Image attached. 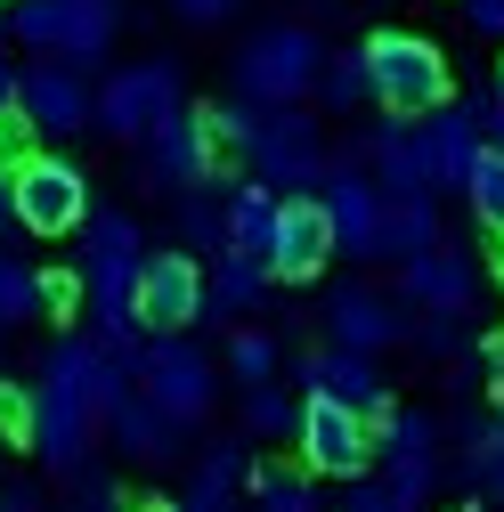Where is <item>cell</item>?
<instances>
[{
	"label": "cell",
	"instance_id": "8",
	"mask_svg": "<svg viewBox=\"0 0 504 512\" xmlns=\"http://www.w3.org/2000/svg\"><path fill=\"white\" fill-rule=\"evenodd\" d=\"M17 220L33 236H82L90 220V171L66 155H17Z\"/></svg>",
	"mask_w": 504,
	"mask_h": 512
},
{
	"label": "cell",
	"instance_id": "7",
	"mask_svg": "<svg viewBox=\"0 0 504 512\" xmlns=\"http://www.w3.org/2000/svg\"><path fill=\"white\" fill-rule=\"evenodd\" d=\"M293 439H301V464L318 480H366V464L383 456L374 447V415H358L326 391H301V431Z\"/></svg>",
	"mask_w": 504,
	"mask_h": 512
},
{
	"label": "cell",
	"instance_id": "14",
	"mask_svg": "<svg viewBox=\"0 0 504 512\" xmlns=\"http://www.w3.org/2000/svg\"><path fill=\"white\" fill-rule=\"evenodd\" d=\"M318 196H326V212H334V236H342V252L350 261H374V228H383V179H374L358 155H334L326 163V179H318Z\"/></svg>",
	"mask_w": 504,
	"mask_h": 512
},
{
	"label": "cell",
	"instance_id": "32",
	"mask_svg": "<svg viewBox=\"0 0 504 512\" xmlns=\"http://www.w3.org/2000/svg\"><path fill=\"white\" fill-rule=\"evenodd\" d=\"M25 317H41V269L0 252V326H25Z\"/></svg>",
	"mask_w": 504,
	"mask_h": 512
},
{
	"label": "cell",
	"instance_id": "26",
	"mask_svg": "<svg viewBox=\"0 0 504 512\" xmlns=\"http://www.w3.org/2000/svg\"><path fill=\"white\" fill-rule=\"evenodd\" d=\"M456 480L504 504V423H456Z\"/></svg>",
	"mask_w": 504,
	"mask_h": 512
},
{
	"label": "cell",
	"instance_id": "20",
	"mask_svg": "<svg viewBox=\"0 0 504 512\" xmlns=\"http://www.w3.org/2000/svg\"><path fill=\"white\" fill-rule=\"evenodd\" d=\"M366 171L383 179V196H439V179H431V139H423L415 114H383V122L366 131Z\"/></svg>",
	"mask_w": 504,
	"mask_h": 512
},
{
	"label": "cell",
	"instance_id": "39",
	"mask_svg": "<svg viewBox=\"0 0 504 512\" xmlns=\"http://www.w3.org/2000/svg\"><path fill=\"white\" fill-rule=\"evenodd\" d=\"M236 9H244V0H171V17H187V25H220Z\"/></svg>",
	"mask_w": 504,
	"mask_h": 512
},
{
	"label": "cell",
	"instance_id": "11",
	"mask_svg": "<svg viewBox=\"0 0 504 512\" xmlns=\"http://www.w3.org/2000/svg\"><path fill=\"white\" fill-rule=\"evenodd\" d=\"M171 106H187L179 98V66L171 57H147V66H122V74L98 82V131L106 139H147Z\"/></svg>",
	"mask_w": 504,
	"mask_h": 512
},
{
	"label": "cell",
	"instance_id": "23",
	"mask_svg": "<svg viewBox=\"0 0 504 512\" xmlns=\"http://www.w3.org/2000/svg\"><path fill=\"white\" fill-rule=\"evenodd\" d=\"M277 212H285V187H269L261 171L228 187V252H252V261H269L277 244Z\"/></svg>",
	"mask_w": 504,
	"mask_h": 512
},
{
	"label": "cell",
	"instance_id": "42",
	"mask_svg": "<svg viewBox=\"0 0 504 512\" xmlns=\"http://www.w3.org/2000/svg\"><path fill=\"white\" fill-rule=\"evenodd\" d=\"M0 512H49L41 488H0Z\"/></svg>",
	"mask_w": 504,
	"mask_h": 512
},
{
	"label": "cell",
	"instance_id": "2",
	"mask_svg": "<svg viewBox=\"0 0 504 512\" xmlns=\"http://www.w3.org/2000/svg\"><path fill=\"white\" fill-rule=\"evenodd\" d=\"M82 277H90V309H98V334L122 342V350H139V269H147V252H139V220H122V212H90L82 220Z\"/></svg>",
	"mask_w": 504,
	"mask_h": 512
},
{
	"label": "cell",
	"instance_id": "31",
	"mask_svg": "<svg viewBox=\"0 0 504 512\" xmlns=\"http://www.w3.org/2000/svg\"><path fill=\"white\" fill-rule=\"evenodd\" d=\"M236 480H252V456H244V439H220V447H204L196 456V496H236Z\"/></svg>",
	"mask_w": 504,
	"mask_h": 512
},
{
	"label": "cell",
	"instance_id": "27",
	"mask_svg": "<svg viewBox=\"0 0 504 512\" xmlns=\"http://www.w3.org/2000/svg\"><path fill=\"white\" fill-rule=\"evenodd\" d=\"M318 98L326 114H358L374 98V66H366V49H326V66H318Z\"/></svg>",
	"mask_w": 504,
	"mask_h": 512
},
{
	"label": "cell",
	"instance_id": "3",
	"mask_svg": "<svg viewBox=\"0 0 504 512\" xmlns=\"http://www.w3.org/2000/svg\"><path fill=\"white\" fill-rule=\"evenodd\" d=\"M122 25V0H9V41L41 49L74 74H98Z\"/></svg>",
	"mask_w": 504,
	"mask_h": 512
},
{
	"label": "cell",
	"instance_id": "10",
	"mask_svg": "<svg viewBox=\"0 0 504 512\" xmlns=\"http://www.w3.org/2000/svg\"><path fill=\"white\" fill-rule=\"evenodd\" d=\"M139 391H155L179 423H204L212 399H220V374H212V358L187 342V334H147V350H139Z\"/></svg>",
	"mask_w": 504,
	"mask_h": 512
},
{
	"label": "cell",
	"instance_id": "6",
	"mask_svg": "<svg viewBox=\"0 0 504 512\" xmlns=\"http://www.w3.org/2000/svg\"><path fill=\"white\" fill-rule=\"evenodd\" d=\"M244 163L261 171L269 187H285V196H301V187H318L326 179V139H318V114H301V106H261L252 114V139H244Z\"/></svg>",
	"mask_w": 504,
	"mask_h": 512
},
{
	"label": "cell",
	"instance_id": "16",
	"mask_svg": "<svg viewBox=\"0 0 504 512\" xmlns=\"http://www.w3.org/2000/svg\"><path fill=\"white\" fill-rule=\"evenodd\" d=\"M25 122L41 139H74V131H90L98 122V90H90V74H74V66H57V57H41V66H25Z\"/></svg>",
	"mask_w": 504,
	"mask_h": 512
},
{
	"label": "cell",
	"instance_id": "24",
	"mask_svg": "<svg viewBox=\"0 0 504 512\" xmlns=\"http://www.w3.org/2000/svg\"><path fill=\"white\" fill-rule=\"evenodd\" d=\"M439 244V196H391L374 228V261H415Z\"/></svg>",
	"mask_w": 504,
	"mask_h": 512
},
{
	"label": "cell",
	"instance_id": "5",
	"mask_svg": "<svg viewBox=\"0 0 504 512\" xmlns=\"http://www.w3.org/2000/svg\"><path fill=\"white\" fill-rule=\"evenodd\" d=\"M318 66H326V49H318L309 25H261L236 49V98H252V106H301L309 90H318Z\"/></svg>",
	"mask_w": 504,
	"mask_h": 512
},
{
	"label": "cell",
	"instance_id": "40",
	"mask_svg": "<svg viewBox=\"0 0 504 512\" xmlns=\"http://www.w3.org/2000/svg\"><path fill=\"white\" fill-rule=\"evenodd\" d=\"M464 17H472V33H496L504 41V0H464Z\"/></svg>",
	"mask_w": 504,
	"mask_h": 512
},
{
	"label": "cell",
	"instance_id": "15",
	"mask_svg": "<svg viewBox=\"0 0 504 512\" xmlns=\"http://www.w3.org/2000/svg\"><path fill=\"white\" fill-rule=\"evenodd\" d=\"M399 301H407V309H448V317H472V301H480V261H472L464 244L439 236L431 252L399 261Z\"/></svg>",
	"mask_w": 504,
	"mask_h": 512
},
{
	"label": "cell",
	"instance_id": "30",
	"mask_svg": "<svg viewBox=\"0 0 504 512\" xmlns=\"http://www.w3.org/2000/svg\"><path fill=\"white\" fill-rule=\"evenodd\" d=\"M252 512H326L318 488L301 472H277V464H252Z\"/></svg>",
	"mask_w": 504,
	"mask_h": 512
},
{
	"label": "cell",
	"instance_id": "9",
	"mask_svg": "<svg viewBox=\"0 0 504 512\" xmlns=\"http://www.w3.org/2000/svg\"><path fill=\"white\" fill-rule=\"evenodd\" d=\"M147 147V187L163 179V187H212L220 179V131H212V106H171L155 131L139 139Z\"/></svg>",
	"mask_w": 504,
	"mask_h": 512
},
{
	"label": "cell",
	"instance_id": "1",
	"mask_svg": "<svg viewBox=\"0 0 504 512\" xmlns=\"http://www.w3.org/2000/svg\"><path fill=\"white\" fill-rule=\"evenodd\" d=\"M90 358H98V342H90V334H66V342H49L41 382H33V399H41L33 447H41V464L66 472V480L90 464V431L106 423V415L90 407Z\"/></svg>",
	"mask_w": 504,
	"mask_h": 512
},
{
	"label": "cell",
	"instance_id": "34",
	"mask_svg": "<svg viewBox=\"0 0 504 512\" xmlns=\"http://www.w3.org/2000/svg\"><path fill=\"white\" fill-rule=\"evenodd\" d=\"M49 512H122V488L106 480V472H74V488H66V504H49Z\"/></svg>",
	"mask_w": 504,
	"mask_h": 512
},
{
	"label": "cell",
	"instance_id": "45",
	"mask_svg": "<svg viewBox=\"0 0 504 512\" xmlns=\"http://www.w3.org/2000/svg\"><path fill=\"white\" fill-rule=\"evenodd\" d=\"M163 512H228V504H220V496H196V488H187V496H179V504H163Z\"/></svg>",
	"mask_w": 504,
	"mask_h": 512
},
{
	"label": "cell",
	"instance_id": "19",
	"mask_svg": "<svg viewBox=\"0 0 504 512\" xmlns=\"http://www.w3.org/2000/svg\"><path fill=\"white\" fill-rule=\"evenodd\" d=\"M293 374H301V391H326V399H342V407H358V415H374V423L391 415V382L374 374V350L326 342V350H309Z\"/></svg>",
	"mask_w": 504,
	"mask_h": 512
},
{
	"label": "cell",
	"instance_id": "33",
	"mask_svg": "<svg viewBox=\"0 0 504 512\" xmlns=\"http://www.w3.org/2000/svg\"><path fill=\"white\" fill-rule=\"evenodd\" d=\"M277 334H261V326H252V334H236L228 342V382H244V391H252V382H277Z\"/></svg>",
	"mask_w": 504,
	"mask_h": 512
},
{
	"label": "cell",
	"instance_id": "35",
	"mask_svg": "<svg viewBox=\"0 0 504 512\" xmlns=\"http://www.w3.org/2000/svg\"><path fill=\"white\" fill-rule=\"evenodd\" d=\"M90 301V277L82 269H41V317H74Z\"/></svg>",
	"mask_w": 504,
	"mask_h": 512
},
{
	"label": "cell",
	"instance_id": "29",
	"mask_svg": "<svg viewBox=\"0 0 504 512\" xmlns=\"http://www.w3.org/2000/svg\"><path fill=\"white\" fill-rule=\"evenodd\" d=\"M244 431L252 439H293L301 431V399H285L277 382H252L244 391Z\"/></svg>",
	"mask_w": 504,
	"mask_h": 512
},
{
	"label": "cell",
	"instance_id": "48",
	"mask_svg": "<svg viewBox=\"0 0 504 512\" xmlns=\"http://www.w3.org/2000/svg\"><path fill=\"white\" fill-rule=\"evenodd\" d=\"M496 82H504V66H496Z\"/></svg>",
	"mask_w": 504,
	"mask_h": 512
},
{
	"label": "cell",
	"instance_id": "43",
	"mask_svg": "<svg viewBox=\"0 0 504 512\" xmlns=\"http://www.w3.org/2000/svg\"><path fill=\"white\" fill-rule=\"evenodd\" d=\"M17 98H25V74L9 66V57H0V114H17Z\"/></svg>",
	"mask_w": 504,
	"mask_h": 512
},
{
	"label": "cell",
	"instance_id": "41",
	"mask_svg": "<svg viewBox=\"0 0 504 512\" xmlns=\"http://www.w3.org/2000/svg\"><path fill=\"white\" fill-rule=\"evenodd\" d=\"M480 131H488V147H504V82L480 98Z\"/></svg>",
	"mask_w": 504,
	"mask_h": 512
},
{
	"label": "cell",
	"instance_id": "37",
	"mask_svg": "<svg viewBox=\"0 0 504 512\" xmlns=\"http://www.w3.org/2000/svg\"><path fill=\"white\" fill-rule=\"evenodd\" d=\"M342 512H423V504H415V496H399L391 480H350Z\"/></svg>",
	"mask_w": 504,
	"mask_h": 512
},
{
	"label": "cell",
	"instance_id": "17",
	"mask_svg": "<svg viewBox=\"0 0 504 512\" xmlns=\"http://www.w3.org/2000/svg\"><path fill=\"white\" fill-rule=\"evenodd\" d=\"M374 447H383V480L399 488V496H431L439 488V423L423 415V407H391L383 423H374Z\"/></svg>",
	"mask_w": 504,
	"mask_h": 512
},
{
	"label": "cell",
	"instance_id": "13",
	"mask_svg": "<svg viewBox=\"0 0 504 512\" xmlns=\"http://www.w3.org/2000/svg\"><path fill=\"white\" fill-rule=\"evenodd\" d=\"M334 252H342V236H334L326 196H318V187L285 196V212H277V244H269L277 285H309V277H326V261H334Z\"/></svg>",
	"mask_w": 504,
	"mask_h": 512
},
{
	"label": "cell",
	"instance_id": "28",
	"mask_svg": "<svg viewBox=\"0 0 504 512\" xmlns=\"http://www.w3.org/2000/svg\"><path fill=\"white\" fill-rule=\"evenodd\" d=\"M464 204H472V220L488 236H504V147H480V163L464 179Z\"/></svg>",
	"mask_w": 504,
	"mask_h": 512
},
{
	"label": "cell",
	"instance_id": "21",
	"mask_svg": "<svg viewBox=\"0 0 504 512\" xmlns=\"http://www.w3.org/2000/svg\"><path fill=\"white\" fill-rule=\"evenodd\" d=\"M423 139H431V179H439V196H464V179H472V163H480V147H488V131H480V98L472 106H439V114H423Z\"/></svg>",
	"mask_w": 504,
	"mask_h": 512
},
{
	"label": "cell",
	"instance_id": "38",
	"mask_svg": "<svg viewBox=\"0 0 504 512\" xmlns=\"http://www.w3.org/2000/svg\"><path fill=\"white\" fill-rule=\"evenodd\" d=\"M480 382H488V399H496V415H504V326L480 342Z\"/></svg>",
	"mask_w": 504,
	"mask_h": 512
},
{
	"label": "cell",
	"instance_id": "12",
	"mask_svg": "<svg viewBox=\"0 0 504 512\" xmlns=\"http://www.w3.org/2000/svg\"><path fill=\"white\" fill-rule=\"evenodd\" d=\"M204 293H212V269L196 252H147L139 269V326L147 334H187L204 317Z\"/></svg>",
	"mask_w": 504,
	"mask_h": 512
},
{
	"label": "cell",
	"instance_id": "25",
	"mask_svg": "<svg viewBox=\"0 0 504 512\" xmlns=\"http://www.w3.org/2000/svg\"><path fill=\"white\" fill-rule=\"evenodd\" d=\"M277 285L269 261H252V252H212V293H204V317H244L261 309V293Z\"/></svg>",
	"mask_w": 504,
	"mask_h": 512
},
{
	"label": "cell",
	"instance_id": "22",
	"mask_svg": "<svg viewBox=\"0 0 504 512\" xmlns=\"http://www.w3.org/2000/svg\"><path fill=\"white\" fill-rule=\"evenodd\" d=\"M106 431H114V447H122L131 464H179V431H187V423H179L155 391H131V399L106 415Z\"/></svg>",
	"mask_w": 504,
	"mask_h": 512
},
{
	"label": "cell",
	"instance_id": "4",
	"mask_svg": "<svg viewBox=\"0 0 504 512\" xmlns=\"http://www.w3.org/2000/svg\"><path fill=\"white\" fill-rule=\"evenodd\" d=\"M366 66H374V106L383 114H439L456 98V66H448V49L423 41V33H374L366 41Z\"/></svg>",
	"mask_w": 504,
	"mask_h": 512
},
{
	"label": "cell",
	"instance_id": "18",
	"mask_svg": "<svg viewBox=\"0 0 504 512\" xmlns=\"http://www.w3.org/2000/svg\"><path fill=\"white\" fill-rule=\"evenodd\" d=\"M326 342L391 350V342H415V317H407V301L374 293V285H334V293H326Z\"/></svg>",
	"mask_w": 504,
	"mask_h": 512
},
{
	"label": "cell",
	"instance_id": "44",
	"mask_svg": "<svg viewBox=\"0 0 504 512\" xmlns=\"http://www.w3.org/2000/svg\"><path fill=\"white\" fill-rule=\"evenodd\" d=\"M17 220V163H0V228Z\"/></svg>",
	"mask_w": 504,
	"mask_h": 512
},
{
	"label": "cell",
	"instance_id": "47",
	"mask_svg": "<svg viewBox=\"0 0 504 512\" xmlns=\"http://www.w3.org/2000/svg\"><path fill=\"white\" fill-rule=\"evenodd\" d=\"M0 147H9V122H0Z\"/></svg>",
	"mask_w": 504,
	"mask_h": 512
},
{
	"label": "cell",
	"instance_id": "36",
	"mask_svg": "<svg viewBox=\"0 0 504 512\" xmlns=\"http://www.w3.org/2000/svg\"><path fill=\"white\" fill-rule=\"evenodd\" d=\"M33 415H41V399L25 391V382H9V374H0V431H9L17 447L33 439Z\"/></svg>",
	"mask_w": 504,
	"mask_h": 512
},
{
	"label": "cell",
	"instance_id": "46",
	"mask_svg": "<svg viewBox=\"0 0 504 512\" xmlns=\"http://www.w3.org/2000/svg\"><path fill=\"white\" fill-rule=\"evenodd\" d=\"M448 512H496V504H488V496H472V504H448Z\"/></svg>",
	"mask_w": 504,
	"mask_h": 512
}]
</instances>
